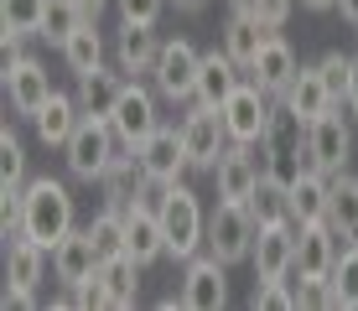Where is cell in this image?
Returning a JSON list of instances; mask_svg holds the SVG:
<instances>
[{
  "mask_svg": "<svg viewBox=\"0 0 358 311\" xmlns=\"http://www.w3.org/2000/svg\"><path fill=\"white\" fill-rule=\"evenodd\" d=\"M156 218H162V233H166V259H192L208 249V213H203V197L187 182L166 187Z\"/></svg>",
  "mask_w": 358,
  "mask_h": 311,
  "instance_id": "cell-2",
  "label": "cell"
},
{
  "mask_svg": "<svg viewBox=\"0 0 358 311\" xmlns=\"http://www.w3.org/2000/svg\"><path fill=\"white\" fill-rule=\"evenodd\" d=\"M27 151H21L16 140V124L6 115V130H0V187H27Z\"/></svg>",
  "mask_w": 358,
  "mask_h": 311,
  "instance_id": "cell-35",
  "label": "cell"
},
{
  "mask_svg": "<svg viewBox=\"0 0 358 311\" xmlns=\"http://www.w3.org/2000/svg\"><path fill=\"white\" fill-rule=\"evenodd\" d=\"M47 254H52V249H42L31 239H10L6 244V285H27V291H36V285L47 280Z\"/></svg>",
  "mask_w": 358,
  "mask_h": 311,
  "instance_id": "cell-27",
  "label": "cell"
},
{
  "mask_svg": "<svg viewBox=\"0 0 358 311\" xmlns=\"http://www.w3.org/2000/svg\"><path fill=\"white\" fill-rule=\"evenodd\" d=\"M141 259H130V254H109L104 265H99V275H104L109 285V311H130L135 301H141Z\"/></svg>",
  "mask_w": 358,
  "mask_h": 311,
  "instance_id": "cell-26",
  "label": "cell"
},
{
  "mask_svg": "<svg viewBox=\"0 0 358 311\" xmlns=\"http://www.w3.org/2000/svg\"><path fill=\"white\" fill-rule=\"evenodd\" d=\"M255 280H291L296 270V223H260V233H255Z\"/></svg>",
  "mask_w": 358,
  "mask_h": 311,
  "instance_id": "cell-15",
  "label": "cell"
},
{
  "mask_svg": "<svg viewBox=\"0 0 358 311\" xmlns=\"http://www.w3.org/2000/svg\"><path fill=\"white\" fill-rule=\"evenodd\" d=\"M182 140H187V156H192V171H213L218 156L229 151V124H224V109H208V104H187L182 115Z\"/></svg>",
  "mask_w": 358,
  "mask_h": 311,
  "instance_id": "cell-11",
  "label": "cell"
},
{
  "mask_svg": "<svg viewBox=\"0 0 358 311\" xmlns=\"http://www.w3.org/2000/svg\"><path fill=\"white\" fill-rule=\"evenodd\" d=\"M260 182H265L260 145H234V140H229V151L218 156V166H213V192H218V203H250Z\"/></svg>",
  "mask_w": 358,
  "mask_h": 311,
  "instance_id": "cell-12",
  "label": "cell"
},
{
  "mask_svg": "<svg viewBox=\"0 0 358 311\" xmlns=\"http://www.w3.org/2000/svg\"><path fill=\"white\" fill-rule=\"evenodd\" d=\"M332 306L358 311V244H343L338 265H332Z\"/></svg>",
  "mask_w": 358,
  "mask_h": 311,
  "instance_id": "cell-31",
  "label": "cell"
},
{
  "mask_svg": "<svg viewBox=\"0 0 358 311\" xmlns=\"http://www.w3.org/2000/svg\"><path fill=\"white\" fill-rule=\"evenodd\" d=\"M343 104H348V115L358 120V57H353V78H348V99H343Z\"/></svg>",
  "mask_w": 358,
  "mask_h": 311,
  "instance_id": "cell-45",
  "label": "cell"
},
{
  "mask_svg": "<svg viewBox=\"0 0 358 311\" xmlns=\"http://www.w3.org/2000/svg\"><path fill=\"white\" fill-rule=\"evenodd\" d=\"M197 68H203V52L187 42V36H166L162 42V57L151 68V83L166 104H192L197 94Z\"/></svg>",
  "mask_w": 358,
  "mask_h": 311,
  "instance_id": "cell-6",
  "label": "cell"
},
{
  "mask_svg": "<svg viewBox=\"0 0 358 311\" xmlns=\"http://www.w3.org/2000/svg\"><path fill=\"white\" fill-rule=\"evenodd\" d=\"M182 306L187 311H224L229 306V265L218 254H192L182 259Z\"/></svg>",
  "mask_w": 358,
  "mask_h": 311,
  "instance_id": "cell-9",
  "label": "cell"
},
{
  "mask_svg": "<svg viewBox=\"0 0 358 311\" xmlns=\"http://www.w3.org/2000/svg\"><path fill=\"white\" fill-rule=\"evenodd\" d=\"M244 83V68L234 62L224 47H213V52H203V68H197V104H208V109H224V99L234 94Z\"/></svg>",
  "mask_w": 358,
  "mask_h": 311,
  "instance_id": "cell-20",
  "label": "cell"
},
{
  "mask_svg": "<svg viewBox=\"0 0 358 311\" xmlns=\"http://www.w3.org/2000/svg\"><path fill=\"white\" fill-rule=\"evenodd\" d=\"M255 311H296L291 280H255Z\"/></svg>",
  "mask_w": 358,
  "mask_h": 311,
  "instance_id": "cell-39",
  "label": "cell"
},
{
  "mask_svg": "<svg viewBox=\"0 0 358 311\" xmlns=\"http://www.w3.org/2000/svg\"><path fill=\"white\" fill-rule=\"evenodd\" d=\"M42 21H47V0H0V27L6 31L42 36Z\"/></svg>",
  "mask_w": 358,
  "mask_h": 311,
  "instance_id": "cell-34",
  "label": "cell"
},
{
  "mask_svg": "<svg viewBox=\"0 0 358 311\" xmlns=\"http://www.w3.org/2000/svg\"><path fill=\"white\" fill-rule=\"evenodd\" d=\"M343 244H358V239H343L327 218L317 223H296V275H332Z\"/></svg>",
  "mask_w": 358,
  "mask_h": 311,
  "instance_id": "cell-14",
  "label": "cell"
},
{
  "mask_svg": "<svg viewBox=\"0 0 358 311\" xmlns=\"http://www.w3.org/2000/svg\"><path fill=\"white\" fill-rule=\"evenodd\" d=\"M291 291H296V311H338L332 306V275H296L291 270Z\"/></svg>",
  "mask_w": 358,
  "mask_h": 311,
  "instance_id": "cell-37",
  "label": "cell"
},
{
  "mask_svg": "<svg viewBox=\"0 0 358 311\" xmlns=\"http://www.w3.org/2000/svg\"><path fill=\"white\" fill-rule=\"evenodd\" d=\"M73 6H78V10H83V16H89V21H99V10H104L109 0H73Z\"/></svg>",
  "mask_w": 358,
  "mask_h": 311,
  "instance_id": "cell-46",
  "label": "cell"
},
{
  "mask_svg": "<svg viewBox=\"0 0 358 311\" xmlns=\"http://www.w3.org/2000/svg\"><path fill=\"white\" fill-rule=\"evenodd\" d=\"M125 254L141 259V265H156V259H166V233H162V218H156V208L125 203Z\"/></svg>",
  "mask_w": 358,
  "mask_h": 311,
  "instance_id": "cell-19",
  "label": "cell"
},
{
  "mask_svg": "<svg viewBox=\"0 0 358 311\" xmlns=\"http://www.w3.org/2000/svg\"><path fill=\"white\" fill-rule=\"evenodd\" d=\"M177 6H203V0H177Z\"/></svg>",
  "mask_w": 358,
  "mask_h": 311,
  "instance_id": "cell-49",
  "label": "cell"
},
{
  "mask_svg": "<svg viewBox=\"0 0 358 311\" xmlns=\"http://www.w3.org/2000/svg\"><path fill=\"white\" fill-rule=\"evenodd\" d=\"M89 233H94V244L104 249V259H109V254H125V208L104 203V208H99V213H94Z\"/></svg>",
  "mask_w": 358,
  "mask_h": 311,
  "instance_id": "cell-33",
  "label": "cell"
},
{
  "mask_svg": "<svg viewBox=\"0 0 358 311\" xmlns=\"http://www.w3.org/2000/svg\"><path fill=\"white\" fill-rule=\"evenodd\" d=\"M270 115H275V99H270L260 83H250V78L224 99V124H229L234 145H260L265 130H270Z\"/></svg>",
  "mask_w": 358,
  "mask_h": 311,
  "instance_id": "cell-8",
  "label": "cell"
},
{
  "mask_svg": "<svg viewBox=\"0 0 358 311\" xmlns=\"http://www.w3.org/2000/svg\"><path fill=\"white\" fill-rule=\"evenodd\" d=\"M296 73H301V62H296V47H291L280 31H270V42L260 47V57L250 62V73H244V78H250V83H260V89H265L270 99H280V94L291 89V78H296Z\"/></svg>",
  "mask_w": 358,
  "mask_h": 311,
  "instance_id": "cell-18",
  "label": "cell"
},
{
  "mask_svg": "<svg viewBox=\"0 0 358 311\" xmlns=\"http://www.w3.org/2000/svg\"><path fill=\"white\" fill-rule=\"evenodd\" d=\"M0 306H6V311H36V291H27V285H6Z\"/></svg>",
  "mask_w": 358,
  "mask_h": 311,
  "instance_id": "cell-43",
  "label": "cell"
},
{
  "mask_svg": "<svg viewBox=\"0 0 358 311\" xmlns=\"http://www.w3.org/2000/svg\"><path fill=\"white\" fill-rule=\"evenodd\" d=\"M317 68H322V83L332 89V99L343 104V99H348V78H353V57L348 52H327Z\"/></svg>",
  "mask_w": 358,
  "mask_h": 311,
  "instance_id": "cell-40",
  "label": "cell"
},
{
  "mask_svg": "<svg viewBox=\"0 0 358 311\" xmlns=\"http://www.w3.org/2000/svg\"><path fill=\"white\" fill-rule=\"evenodd\" d=\"M135 156H141V171L151 182H182L192 171V156H187V140H182V124H156L151 135H145L141 145H135Z\"/></svg>",
  "mask_w": 358,
  "mask_h": 311,
  "instance_id": "cell-10",
  "label": "cell"
},
{
  "mask_svg": "<svg viewBox=\"0 0 358 311\" xmlns=\"http://www.w3.org/2000/svg\"><path fill=\"white\" fill-rule=\"evenodd\" d=\"M250 213L260 218V223H286L291 218V187H280V182H260L255 187V197H250ZM296 223V218H291Z\"/></svg>",
  "mask_w": 358,
  "mask_h": 311,
  "instance_id": "cell-32",
  "label": "cell"
},
{
  "mask_svg": "<svg viewBox=\"0 0 358 311\" xmlns=\"http://www.w3.org/2000/svg\"><path fill=\"white\" fill-rule=\"evenodd\" d=\"M0 83H6L10 109H16V115H27V120H31L36 109H42L47 99L57 94V89H52V73H47L31 52H27V57H16V62H6V68H0Z\"/></svg>",
  "mask_w": 358,
  "mask_h": 311,
  "instance_id": "cell-13",
  "label": "cell"
},
{
  "mask_svg": "<svg viewBox=\"0 0 358 311\" xmlns=\"http://www.w3.org/2000/svg\"><path fill=\"white\" fill-rule=\"evenodd\" d=\"M0 52H6V62L27 57V31H6V27H0Z\"/></svg>",
  "mask_w": 358,
  "mask_h": 311,
  "instance_id": "cell-44",
  "label": "cell"
},
{
  "mask_svg": "<svg viewBox=\"0 0 358 311\" xmlns=\"http://www.w3.org/2000/svg\"><path fill=\"white\" fill-rule=\"evenodd\" d=\"M78 120H83L78 94H63V89H57V94H52V99H47V104L31 115L36 135H42V145H57V151H63V145H68V135L78 130Z\"/></svg>",
  "mask_w": 358,
  "mask_h": 311,
  "instance_id": "cell-23",
  "label": "cell"
},
{
  "mask_svg": "<svg viewBox=\"0 0 358 311\" xmlns=\"http://www.w3.org/2000/svg\"><path fill=\"white\" fill-rule=\"evenodd\" d=\"M327 223L343 239H358V171H338L327 197Z\"/></svg>",
  "mask_w": 358,
  "mask_h": 311,
  "instance_id": "cell-28",
  "label": "cell"
},
{
  "mask_svg": "<svg viewBox=\"0 0 358 311\" xmlns=\"http://www.w3.org/2000/svg\"><path fill=\"white\" fill-rule=\"evenodd\" d=\"M120 151H125V140L115 135V124H109L104 115H83L78 130H73L68 145H63L68 177H78V182H104V171L115 166Z\"/></svg>",
  "mask_w": 358,
  "mask_h": 311,
  "instance_id": "cell-3",
  "label": "cell"
},
{
  "mask_svg": "<svg viewBox=\"0 0 358 311\" xmlns=\"http://www.w3.org/2000/svg\"><path fill=\"white\" fill-rule=\"evenodd\" d=\"M338 16L348 21V27H358V0H338Z\"/></svg>",
  "mask_w": 358,
  "mask_h": 311,
  "instance_id": "cell-47",
  "label": "cell"
},
{
  "mask_svg": "<svg viewBox=\"0 0 358 311\" xmlns=\"http://www.w3.org/2000/svg\"><path fill=\"white\" fill-rule=\"evenodd\" d=\"M280 104H286V109H296V115H301L306 124H312L317 115H327V109L338 104V99H332V89L322 83V68L312 62V68H301V73L291 78V89L280 94Z\"/></svg>",
  "mask_w": 358,
  "mask_h": 311,
  "instance_id": "cell-25",
  "label": "cell"
},
{
  "mask_svg": "<svg viewBox=\"0 0 358 311\" xmlns=\"http://www.w3.org/2000/svg\"><path fill=\"white\" fill-rule=\"evenodd\" d=\"M270 42V27H260L255 16H244V10H234L229 6V21H224V31H218V47L239 62L244 73H250V62L260 57V47Z\"/></svg>",
  "mask_w": 358,
  "mask_h": 311,
  "instance_id": "cell-22",
  "label": "cell"
},
{
  "mask_svg": "<svg viewBox=\"0 0 358 311\" xmlns=\"http://www.w3.org/2000/svg\"><path fill=\"white\" fill-rule=\"evenodd\" d=\"M99 187H104V203H115V208H125V203H130V197H135V192H141V187H145V171H141V156H135V151H130V145H125V151H120V156H115V166H109V171H104V182H99Z\"/></svg>",
  "mask_w": 358,
  "mask_h": 311,
  "instance_id": "cell-30",
  "label": "cell"
},
{
  "mask_svg": "<svg viewBox=\"0 0 358 311\" xmlns=\"http://www.w3.org/2000/svg\"><path fill=\"white\" fill-rule=\"evenodd\" d=\"M83 21H89V16H83V10H78V6H73V0H47V21H42V42H52V47H63V42H68V36H73V31H78V27H83Z\"/></svg>",
  "mask_w": 358,
  "mask_h": 311,
  "instance_id": "cell-36",
  "label": "cell"
},
{
  "mask_svg": "<svg viewBox=\"0 0 358 311\" xmlns=\"http://www.w3.org/2000/svg\"><path fill=\"white\" fill-rule=\"evenodd\" d=\"M327 197H332V177H327V171H306V177L291 187V218L296 223L327 218Z\"/></svg>",
  "mask_w": 358,
  "mask_h": 311,
  "instance_id": "cell-29",
  "label": "cell"
},
{
  "mask_svg": "<svg viewBox=\"0 0 358 311\" xmlns=\"http://www.w3.org/2000/svg\"><path fill=\"white\" fill-rule=\"evenodd\" d=\"M73 306H83V311H109V285H104V275H89L83 285H73Z\"/></svg>",
  "mask_w": 358,
  "mask_h": 311,
  "instance_id": "cell-42",
  "label": "cell"
},
{
  "mask_svg": "<svg viewBox=\"0 0 358 311\" xmlns=\"http://www.w3.org/2000/svg\"><path fill=\"white\" fill-rule=\"evenodd\" d=\"M162 42L166 36H156V27L120 21V31H115V68L125 73V78H151L156 57H162Z\"/></svg>",
  "mask_w": 358,
  "mask_h": 311,
  "instance_id": "cell-16",
  "label": "cell"
},
{
  "mask_svg": "<svg viewBox=\"0 0 358 311\" xmlns=\"http://www.w3.org/2000/svg\"><path fill=\"white\" fill-rule=\"evenodd\" d=\"M73 229H78L73 223V192L57 177H31L21 187V239L57 249Z\"/></svg>",
  "mask_w": 358,
  "mask_h": 311,
  "instance_id": "cell-1",
  "label": "cell"
},
{
  "mask_svg": "<svg viewBox=\"0 0 358 311\" xmlns=\"http://www.w3.org/2000/svg\"><path fill=\"white\" fill-rule=\"evenodd\" d=\"M109 124H115V135L135 151V145L162 124V94H156V83L151 78H125V94H120Z\"/></svg>",
  "mask_w": 358,
  "mask_h": 311,
  "instance_id": "cell-7",
  "label": "cell"
},
{
  "mask_svg": "<svg viewBox=\"0 0 358 311\" xmlns=\"http://www.w3.org/2000/svg\"><path fill=\"white\" fill-rule=\"evenodd\" d=\"M306 10H338V0H301Z\"/></svg>",
  "mask_w": 358,
  "mask_h": 311,
  "instance_id": "cell-48",
  "label": "cell"
},
{
  "mask_svg": "<svg viewBox=\"0 0 358 311\" xmlns=\"http://www.w3.org/2000/svg\"><path fill=\"white\" fill-rule=\"evenodd\" d=\"M57 52H63V62L73 73H94V68H104V62H115V42L99 31V21H83Z\"/></svg>",
  "mask_w": 358,
  "mask_h": 311,
  "instance_id": "cell-24",
  "label": "cell"
},
{
  "mask_svg": "<svg viewBox=\"0 0 358 311\" xmlns=\"http://www.w3.org/2000/svg\"><path fill=\"white\" fill-rule=\"evenodd\" d=\"M78 109L83 115H115V104H120V94H125V73L115 68V62H104V68H94V73H78Z\"/></svg>",
  "mask_w": 358,
  "mask_h": 311,
  "instance_id": "cell-21",
  "label": "cell"
},
{
  "mask_svg": "<svg viewBox=\"0 0 358 311\" xmlns=\"http://www.w3.org/2000/svg\"><path fill=\"white\" fill-rule=\"evenodd\" d=\"M353 115L348 104H332L327 115H317L306 124V156H312L317 171H327V177H338V171H348L353 161Z\"/></svg>",
  "mask_w": 358,
  "mask_h": 311,
  "instance_id": "cell-4",
  "label": "cell"
},
{
  "mask_svg": "<svg viewBox=\"0 0 358 311\" xmlns=\"http://www.w3.org/2000/svg\"><path fill=\"white\" fill-rule=\"evenodd\" d=\"M115 10H120V21L156 27V21H162V10H166V0H115Z\"/></svg>",
  "mask_w": 358,
  "mask_h": 311,
  "instance_id": "cell-41",
  "label": "cell"
},
{
  "mask_svg": "<svg viewBox=\"0 0 358 311\" xmlns=\"http://www.w3.org/2000/svg\"><path fill=\"white\" fill-rule=\"evenodd\" d=\"M99 265H104V249L94 244L89 229H73L63 244L52 249V275L63 291H73V285H83L89 275H99Z\"/></svg>",
  "mask_w": 358,
  "mask_h": 311,
  "instance_id": "cell-17",
  "label": "cell"
},
{
  "mask_svg": "<svg viewBox=\"0 0 358 311\" xmlns=\"http://www.w3.org/2000/svg\"><path fill=\"white\" fill-rule=\"evenodd\" d=\"M296 6H301V0H234V10L255 16V21H260V27H270V31H280V27H286Z\"/></svg>",
  "mask_w": 358,
  "mask_h": 311,
  "instance_id": "cell-38",
  "label": "cell"
},
{
  "mask_svg": "<svg viewBox=\"0 0 358 311\" xmlns=\"http://www.w3.org/2000/svg\"><path fill=\"white\" fill-rule=\"evenodd\" d=\"M229 6H234V0H229Z\"/></svg>",
  "mask_w": 358,
  "mask_h": 311,
  "instance_id": "cell-50",
  "label": "cell"
},
{
  "mask_svg": "<svg viewBox=\"0 0 358 311\" xmlns=\"http://www.w3.org/2000/svg\"><path fill=\"white\" fill-rule=\"evenodd\" d=\"M255 233H260V218L250 213V203H218L208 213V254H218L224 265H239L255 254Z\"/></svg>",
  "mask_w": 358,
  "mask_h": 311,
  "instance_id": "cell-5",
  "label": "cell"
}]
</instances>
